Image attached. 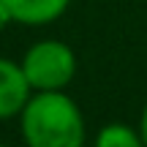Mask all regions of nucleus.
I'll list each match as a JSON object with an SVG mask.
<instances>
[{"instance_id":"f257e3e1","label":"nucleus","mask_w":147,"mask_h":147,"mask_svg":"<svg viewBox=\"0 0 147 147\" xmlns=\"http://www.w3.org/2000/svg\"><path fill=\"white\" fill-rule=\"evenodd\" d=\"M27 147H84L82 109L63 90H38L19 112Z\"/></svg>"},{"instance_id":"f03ea898","label":"nucleus","mask_w":147,"mask_h":147,"mask_svg":"<svg viewBox=\"0 0 147 147\" xmlns=\"http://www.w3.org/2000/svg\"><path fill=\"white\" fill-rule=\"evenodd\" d=\"M22 71L33 90H63L76 74V55L63 41H38L22 57Z\"/></svg>"},{"instance_id":"7ed1b4c3","label":"nucleus","mask_w":147,"mask_h":147,"mask_svg":"<svg viewBox=\"0 0 147 147\" xmlns=\"http://www.w3.org/2000/svg\"><path fill=\"white\" fill-rule=\"evenodd\" d=\"M30 95H33V87L27 84L22 65L0 57V120L16 117L25 109Z\"/></svg>"},{"instance_id":"20e7f679","label":"nucleus","mask_w":147,"mask_h":147,"mask_svg":"<svg viewBox=\"0 0 147 147\" xmlns=\"http://www.w3.org/2000/svg\"><path fill=\"white\" fill-rule=\"evenodd\" d=\"M71 0H0L11 22L19 25H49L68 11Z\"/></svg>"},{"instance_id":"39448f33","label":"nucleus","mask_w":147,"mask_h":147,"mask_svg":"<svg viewBox=\"0 0 147 147\" xmlns=\"http://www.w3.org/2000/svg\"><path fill=\"white\" fill-rule=\"evenodd\" d=\"M93 147H144L142 134L134 131L125 123H109L98 131Z\"/></svg>"},{"instance_id":"423d86ee","label":"nucleus","mask_w":147,"mask_h":147,"mask_svg":"<svg viewBox=\"0 0 147 147\" xmlns=\"http://www.w3.org/2000/svg\"><path fill=\"white\" fill-rule=\"evenodd\" d=\"M139 134H142V142L147 147V104H144V109H142V120H139Z\"/></svg>"},{"instance_id":"0eeeda50","label":"nucleus","mask_w":147,"mask_h":147,"mask_svg":"<svg viewBox=\"0 0 147 147\" xmlns=\"http://www.w3.org/2000/svg\"><path fill=\"white\" fill-rule=\"evenodd\" d=\"M8 22H11V16L5 14V8H3V5H0V30H3V27L8 25Z\"/></svg>"},{"instance_id":"6e6552de","label":"nucleus","mask_w":147,"mask_h":147,"mask_svg":"<svg viewBox=\"0 0 147 147\" xmlns=\"http://www.w3.org/2000/svg\"><path fill=\"white\" fill-rule=\"evenodd\" d=\"M0 147H5V144H0Z\"/></svg>"}]
</instances>
